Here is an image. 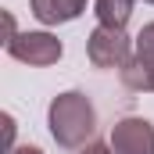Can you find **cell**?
I'll return each instance as SVG.
<instances>
[{
  "mask_svg": "<svg viewBox=\"0 0 154 154\" xmlns=\"http://www.w3.org/2000/svg\"><path fill=\"white\" fill-rule=\"evenodd\" d=\"M86 11V0H32V14L43 25H65L75 22Z\"/></svg>",
  "mask_w": 154,
  "mask_h": 154,
  "instance_id": "5b68a950",
  "label": "cell"
},
{
  "mask_svg": "<svg viewBox=\"0 0 154 154\" xmlns=\"http://www.w3.org/2000/svg\"><path fill=\"white\" fill-rule=\"evenodd\" d=\"M47 125H50V136L75 151V147H86V140L93 136L97 129V108L90 104L86 93L79 90H68V93H57L47 108Z\"/></svg>",
  "mask_w": 154,
  "mask_h": 154,
  "instance_id": "6da1fadb",
  "label": "cell"
},
{
  "mask_svg": "<svg viewBox=\"0 0 154 154\" xmlns=\"http://www.w3.org/2000/svg\"><path fill=\"white\" fill-rule=\"evenodd\" d=\"M79 154H115V151H111V143H86V147H79Z\"/></svg>",
  "mask_w": 154,
  "mask_h": 154,
  "instance_id": "30bf717a",
  "label": "cell"
},
{
  "mask_svg": "<svg viewBox=\"0 0 154 154\" xmlns=\"http://www.w3.org/2000/svg\"><path fill=\"white\" fill-rule=\"evenodd\" d=\"M133 4L136 0H93V14L100 25H111V29H125L129 14H133Z\"/></svg>",
  "mask_w": 154,
  "mask_h": 154,
  "instance_id": "8992f818",
  "label": "cell"
},
{
  "mask_svg": "<svg viewBox=\"0 0 154 154\" xmlns=\"http://www.w3.org/2000/svg\"><path fill=\"white\" fill-rule=\"evenodd\" d=\"M151 90H154V57H151Z\"/></svg>",
  "mask_w": 154,
  "mask_h": 154,
  "instance_id": "7c38bea8",
  "label": "cell"
},
{
  "mask_svg": "<svg viewBox=\"0 0 154 154\" xmlns=\"http://www.w3.org/2000/svg\"><path fill=\"white\" fill-rule=\"evenodd\" d=\"M147 4H154V0H147Z\"/></svg>",
  "mask_w": 154,
  "mask_h": 154,
  "instance_id": "4fadbf2b",
  "label": "cell"
},
{
  "mask_svg": "<svg viewBox=\"0 0 154 154\" xmlns=\"http://www.w3.org/2000/svg\"><path fill=\"white\" fill-rule=\"evenodd\" d=\"M0 125H4V154H14V118L11 115H0Z\"/></svg>",
  "mask_w": 154,
  "mask_h": 154,
  "instance_id": "ba28073f",
  "label": "cell"
},
{
  "mask_svg": "<svg viewBox=\"0 0 154 154\" xmlns=\"http://www.w3.org/2000/svg\"><path fill=\"white\" fill-rule=\"evenodd\" d=\"M111 151L115 154H154V125L147 118H118L111 125Z\"/></svg>",
  "mask_w": 154,
  "mask_h": 154,
  "instance_id": "277c9868",
  "label": "cell"
},
{
  "mask_svg": "<svg viewBox=\"0 0 154 154\" xmlns=\"http://www.w3.org/2000/svg\"><path fill=\"white\" fill-rule=\"evenodd\" d=\"M14 36H18V32H14V14L4 11V43H11Z\"/></svg>",
  "mask_w": 154,
  "mask_h": 154,
  "instance_id": "9c48e42d",
  "label": "cell"
},
{
  "mask_svg": "<svg viewBox=\"0 0 154 154\" xmlns=\"http://www.w3.org/2000/svg\"><path fill=\"white\" fill-rule=\"evenodd\" d=\"M14 154H43L39 147H32V143H25V147H14Z\"/></svg>",
  "mask_w": 154,
  "mask_h": 154,
  "instance_id": "8fae6325",
  "label": "cell"
},
{
  "mask_svg": "<svg viewBox=\"0 0 154 154\" xmlns=\"http://www.w3.org/2000/svg\"><path fill=\"white\" fill-rule=\"evenodd\" d=\"M7 54L22 65H32V68H47V65H57L65 47L61 39L50 36V32H18V36L7 43Z\"/></svg>",
  "mask_w": 154,
  "mask_h": 154,
  "instance_id": "3957f363",
  "label": "cell"
},
{
  "mask_svg": "<svg viewBox=\"0 0 154 154\" xmlns=\"http://www.w3.org/2000/svg\"><path fill=\"white\" fill-rule=\"evenodd\" d=\"M136 54V39L125 36V29L97 25L86 39V57L97 68H125V61Z\"/></svg>",
  "mask_w": 154,
  "mask_h": 154,
  "instance_id": "7a4b0ae2",
  "label": "cell"
},
{
  "mask_svg": "<svg viewBox=\"0 0 154 154\" xmlns=\"http://www.w3.org/2000/svg\"><path fill=\"white\" fill-rule=\"evenodd\" d=\"M136 54H143V57H154V22L140 29V36H136Z\"/></svg>",
  "mask_w": 154,
  "mask_h": 154,
  "instance_id": "52a82bcc",
  "label": "cell"
}]
</instances>
